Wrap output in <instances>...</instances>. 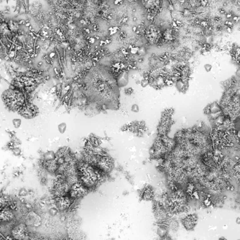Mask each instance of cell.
<instances>
[{
	"label": "cell",
	"mask_w": 240,
	"mask_h": 240,
	"mask_svg": "<svg viewBox=\"0 0 240 240\" xmlns=\"http://www.w3.org/2000/svg\"><path fill=\"white\" fill-rule=\"evenodd\" d=\"M87 95L93 101L107 104L114 103L118 94V84L113 76L101 66H94L84 79Z\"/></svg>",
	"instance_id": "1"
},
{
	"label": "cell",
	"mask_w": 240,
	"mask_h": 240,
	"mask_svg": "<svg viewBox=\"0 0 240 240\" xmlns=\"http://www.w3.org/2000/svg\"><path fill=\"white\" fill-rule=\"evenodd\" d=\"M79 182L82 183L87 189L95 187L103 177V172L95 166L87 162L81 163L78 169Z\"/></svg>",
	"instance_id": "2"
},
{
	"label": "cell",
	"mask_w": 240,
	"mask_h": 240,
	"mask_svg": "<svg viewBox=\"0 0 240 240\" xmlns=\"http://www.w3.org/2000/svg\"><path fill=\"white\" fill-rule=\"evenodd\" d=\"M6 105L13 111L20 110L25 105V96L19 89H9L3 94Z\"/></svg>",
	"instance_id": "3"
},
{
	"label": "cell",
	"mask_w": 240,
	"mask_h": 240,
	"mask_svg": "<svg viewBox=\"0 0 240 240\" xmlns=\"http://www.w3.org/2000/svg\"><path fill=\"white\" fill-rule=\"evenodd\" d=\"M172 23V16L171 11L168 8H163L157 13L154 19V25H156L159 29L164 31L165 30L171 28Z\"/></svg>",
	"instance_id": "4"
},
{
	"label": "cell",
	"mask_w": 240,
	"mask_h": 240,
	"mask_svg": "<svg viewBox=\"0 0 240 240\" xmlns=\"http://www.w3.org/2000/svg\"><path fill=\"white\" fill-rule=\"evenodd\" d=\"M94 166L103 173H106L111 170L113 162L107 155H101L99 156L97 163Z\"/></svg>",
	"instance_id": "5"
},
{
	"label": "cell",
	"mask_w": 240,
	"mask_h": 240,
	"mask_svg": "<svg viewBox=\"0 0 240 240\" xmlns=\"http://www.w3.org/2000/svg\"><path fill=\"white\" fill-rule=\"evenodd\" d=\"M88 189L80 182H78L72 184L70 188L69 194H70V197L71 199H78L81 196H84Z\"/></svg>",
	"instance_id": "6"
},
{
	"label": "cell",
	"mask_w": 240,
	"mask_h": 240,
	"mask_svg": "<svg viewBox=\"0 0 240 240\" xmlns=\"http://www.w3.org/2000/svg\"><path fill=\"white\" fill-rule=\"evenodd\" d=\"M198 220V216L196 213L189 214L182 219V223L184 227L187 230H193Z\"/></svg>",
	"instance_id": "7"
},
{
	"label": "cell",
	"mask_w": 240,
	"mask_h": 240,
	"mask_svg": "<svg viewBox=\"0 0 240 240\" xmlns=\"http://www.w3.org/2000/svg\"><path fill=\"white\" fill-rule=\"evenodd\" d=\"M20 113L26 118H32L35 116L37 113V108L33 104L28 103L25 104L19 110Z\"/></svg>",
	"instance_id": "8"
},
{
	"label": "cell",
	"mask_w": 240,
	"mask_h": 240,
	"mask_svg": "<svg viewBox=\"0 0 240 240\" xmlns=\"http://www.w3.org/2000/svg\"><path fill=\"white\" fill-rule=\"evenodd\" d=\"M56 208L59 211H65L71 205V198L70 196H63L60 197H56L55 201Z\"/></svg>",
	"instance_id": "9"
},
{
	"label": "cell",
	"mask_w": 240,
	"mask_h": 240,
	"mask_svg": "<svg viewBox=\"0 0 240 240\" xmlns=\"http://www.w3.org/2000/svg\"><path fill=\"white\" fill-rule=\"evenodd\" d=\"M11 235L14 239H22L27 235L26 227L24 224H20L13 227L11 230Z\"/></svg>",
	"instance_id": "10"
},
{
	"label": "cell",
	"mask_w": 240,
	"mask_h": 240,
	"mask_svg": "<svg viewBox=\"0 0 240 240\" xmlns=\"http://www.w3.org/2000/svg\"><path fill=\"white\" fill-rule=\"evenodd\" d=\"M142 5L147 11H156L160 5V0H142Z\"/></svg>",
	"instance_id": "11"
},
{
	"label": "cell",
	"mask_w": 240,
	"mask_h": 240,
	"mask_svg": "<svg viewBox=\"0 0 240 240\" xmlns=\"http://www.w3.org/2000/svg\"><path fill=\"white\" fill-rule=\"evenodd\" d=\"M13 213L10 208L7 207H1V215H0V219L1 221L3 222H8L11 221L13 218Z\"/></svg>",
	"instance_id": "12"
},
{
	"label": "cell",
	"mask_w": 240,
	"mask_h": 240,
	"mask_svg": "<svg viewBox=\"0 0 240 240\" xmlns=\"http://www.w3.org/2000/svg\"><path fill=\"white\" fill-rule=\"evenodd\" d=\"M44 168L49 172H56L58 165L57 161H56V159L49 160V161H45L44 160Z\"/></svg>",
	"instance_id": "13"
},
{
	"label": "cell",
	"mask_w": 240,
	"mask_h": 240,
	"mask_svg": "<svg viewBox=\"0 0 240 240\" xmlns=\"http://www.w3.org/2000/svg\"><path fill=\"white\" fill-rule=\"evenodd\" d=\"M141 196H142V199H145V200L148 201L152 199L154 197V190H153L152 187L151 186H147L143 190Z\"/></svg>",
	"instance_id": "14"
},
{
	"label": "cell",
	"mask_w": 240,
	"mask_h": 240,
	"mask_svg": "<svg viewBox=\"0 0 240 240\" xmlns=\"http://www.w3.org/2000/svg\"><path fill=\"white\" fill-rule=\"evenodd\" d=\"M127 76L126 73H122L119 77L118 78L117 80V84L118 87H123L125 86L126 84L127 83Z\"/></svg>",
	"instance_id": "15"
},
{
	"label": "cell",
	"mask_w": 240,
	"mask_h": 240,
	"mask_svg": "<svg viewBox=\"0 0 240 240\" xmlns=\"http://www.w3.org/2000/svg\"><path fill=\"white\" fill-rule=\"evenodd\" d=\"M209 106H210V111H211V113H217V112L223 111V109H222L220 103L216 102V101H214V102L211 103V104H209ZM211 113H210V114H211Z\"/></svg>",
	"instance_id": "16"
},
{
	"label": "cell",
	"mask_w": 240,
	"mask_h": 240,
	"mask_svg": "<svg viewBox=\"0 0 240 240\" xmlns=\"http://www.w3.org/2000/svg\"><path fill=\"white\" fill-rule=\"evenodd\" d=\"M56 158V154H54V151H47L44 155V160L49 161V160H54Z\"/></svg>",
	"instance_id": "17"
},
{
	"label": "cell",
	"mask_w": 240,
	"mask_h": 240,
	"mask_svg": "<svg viewBox=\"0 0 240 240\" xmlns=\"http://www.w3.org/2000/svg\"><path fill=\"white\" fill-rule=\"evenodd\" d=\"M66 124L65 123H62L59 124L58 126V131H59V133H61V134H64L66 132Z\"/></svg>",
	"instance_id": "18"
},
{
	"label": "cell",
	"mask_w": 240,
	"mask_h": 240,
	"mask_svg": "<svg viewBox=\"0 0 240 240\" xmlns=\"http://www.w3.org/2000/svg\"><path fill=\"white\" fill-rule=\"evenodd\" d=\"M12 123H13V125L16 128H19L21 125V120L19 119V118H16V119H13L12 121Z\"/></svg>",
	"instance_id": "19"
},
{
	"label": "cell",
	"mask_w": 240,
	"mask_h": 240,
	"mask_svg": "<svg viewBox=\"0 0 240 240\" xmlns=\"http://www.w3.org/2000/svg\"><path fill=\"white\" fill-rule=\"evenodd\" d=\"M149 84V78H145L141 81V85H142V88H145V87L147 86Z\"/></svg>",
	"instance_id": "20"
},
{
	"label": "cell",
	"mask_w": 240,
	"mask_h": 240,
	"mask_svg": "<svg viewBox=\"0 0 240 240\" xmlns=\"http://www.w3.org/2000/svg\"><path fill=\"white\" fill-rule=\"evenodd\" d=\"M12 151H13V154H14L15 156H19L21 154V150L18 147L13 148V149H12Z\"/></svg>",
	"instance_id": "21"
},
{
	"label": "cell",
	"mask_w": 240,
	"mask_h": 240,
	"mask_svg": "<svg viewBox=\"0 0 240 240\" xmlns=\"http://www.w3.org/2000/svg\"><path fill=\"white\" fill-rule=\"evenodd\" d=\"M131 111L133 112H134V113H137V112H139V106H138V105L137 104H133V106H132Z\"/></svg>",
	"instance_id": "22"
},
{
	"label": "cell",
	"mask_w": 240,
	"mask_h": 240,
	"mask_svg": "<svg viewBox=\"0 0 240 240\" xmlns=\"http://www.w3.org/2000/svg\"><path fill=\"white\" fill-rule=\"evenodd\" d=\"M204 67L205 70H206L207 73H209V72L211 71V70H212V65H211V64H205V65L204 66Z\"/></svg>",
	"instance_id": "23"
},
{
	"label": "cell",
	"mask_w": 240,
	"mask_h": 240,
	"mask_svg": "<svg viewBox=\"0 0 240 240\" xmlns=\"http://www.w3.org/2000/svg\"><path fill=\"white\" fill-rule=\"evenodd\" d=\"M28 191H27L25 189H21V190H20V192H19V195H20L21 196H25L28 194Z\"/></svg>",
	"instance_id": "24"
},
{
	"label": "cell",
	"mask_w": 240,
	"mask_h": 240,
	"mask_svg": "<svg viewBox=\"0 0 240 240\" xmlns=\"http://www.w3.org/2000/svg\"><path fill=\"white\" fill-rule=\"evenodd\" d=\"M204 113L205 115H208L211 113V111H210V106L209 105H208V106H206V108L204 109Z\"/></svg>",
	"instance_id": "25"
},
{
	"label": "cell",
	"mask_w": 240,
	"mask_h": 240,
	"mask_svg": "<svg viewBox=\"0 0 240 240\" xmlns=\"http://www.w3.org/2000/svg\"><path fill=\"white\" fill-rule=\"evenodd\" d=\"M57 209L58 208H52L50 209V213L52 214V215H56V213H57Z\"/></svg>",
	"instance_id": "26"
},
{
	"label": "cell",
	"mask_w": 240,
	"mask_h": 240,
	"mask_svg": "<svg viewBox=\"0 0 240 240\" xmlns=\"http://www.w3.org/2000/svg\"><path fill=\"white\" fill-rule=\"evenodd\" d=\"M133 92V90L131 88H127V89L125 90V93L127 94H131Z\"/></svg>",
	"instance_id": "27"
},
{
	"label": "cell",
	"mask_w": 240,
	"mask_h": 240,
	"mask_svg": "<svg viewBox=\"0 0 240 240\" xmlns=\"http://www.w3.org/2000/svg\"><path fill=\"white\" fill-rule=\"evenodd\" d=\"M236 223L238 225H240V217H238L236 219Z\"/></svg>",
	"instance_id": "28"
},
{
	"label": "cell",
	"mask_w": 240,
	"mask_h": 240,
	"mask_svg": "<svg viewBox=\"0 0 240 240\" xmlns=\"http://www.w3.org/2000/svg\"><path fill=\"white\" fill-rule=\"evenodd\" d=\"M25 206H26L25 207H26L27 208H32V206H31V205L30 204H27Z\"/></svg>",
	"instance_id": "29"
}]
</instances>
